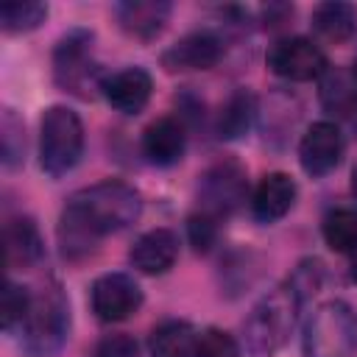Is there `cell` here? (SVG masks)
<instances>
[{
  "label": "cell",
  "mask_w": 357,
  "mask_h": 357,
  "mask_svg": "<svg viewBox=\"0 0 357 357\" xmlns=\"http://www.w3.org/2000/svg\"><path fill=\"white\" fill-rule=\"evenodd\" d=\"M265 64L273 75L284 81H315L329 70L324 50L312 39H304V36L279 39L268 50Z\"/></svg>",
  "instance_id": "cell-8"
},
{
  "label": "cell",
  "mask_w": 357,
  "mask_h": 357,
  "mask_svg": "<svg viewBox=\"0 0 357 357\" xmlns=\"http://www.w3.org/2000/svg\"><path fill=\"white\" fill-rule=\"evenodd\" d=\"M301 290L287 279L284 284L273 287L271 293H265L248 312V318L243 321V335H245V349L254 357H271L273 351H279L298 318L301 310Z\"/></svg>",
  "instance_id": "cell-2"
},
{
  "label": "cell",
  "mask_w": 357,
  "mask_h": 357,
  "mask_svg": "<svg viewBox=\"0 0 357 357\" xmlns=\"http://www.w3.org/2000/svg\"><path fill=\"white\" fill-rule=\"evenodd\" d=\"M321 234H324V243L335 254H354L357 251V212L346 206L326 212L321 223Z\"/></svg>",
  "instance_id": "cell-21"
},
{
  "label": "cell",
  "mask_w": 357,
  "mask_h": 357,
  "mask_svg": "<svg viewBox=\"0 0 357 357\" xmlns=\"http://www.w3.org/2000/svg\"><path fill=\"white\" fill-rule=\"evenodd\" d=\"M223 56V42L212 31H192L181 36L162 53V67L167 73H192V70H212Z\"/></svg>",
  "instance_id": "cell-11"
},
{
  "label": "cell",
  "mask_w": 357,
  "mask_h": 357,
  "mask_svg": "<svg viewBox=\"0 0 357 357\" xmlns=\"http://www.w3.org/2000/svg\"><path fill=\"white\" fill-rule=\"evenodd\" d=\"M3 240H6V265L8 268H31L42 259L45 245H42V234L36 229V223L25 215L8 218L6 229H3Z\"/></svg>",
  "instance_id": "cell-17"
},
{
  "label": "cell",
  "mask_w": 357,
  "mask_h": 357,
  "mask_svg": "<svg viewBox=\"0 0 357 357\" xmlns=\"http://www.w3.org/2000/svg\"><path fill=\"white\" fill-rule=\"evenodd\" d=\"M184 148H187V131L184 123L176 117H156L142 131V153L151 165L159 167L176 165L184 156Z\"/></svg>",
  "instance_id": "cell-16"
},
{
  "label": "cell",
  "mask_w": 357,
  "mask_h": 357,
  "mask_svg": "<svg viewBox=\"0 0 357 357\" xmlns=\"http://www.w3.org/2000/svg\"><path fill=\"white\" fill-rule=\"evenodd\" d=\"M178 259V237L170 229H148L142 231L131 251H128V262L145 273V276H162L167 273Z\"/></svg>",
  "instance_id": "cell-13"
},
{
  "label": "cell",
  "mask_w": 357,
  "mask_h": 357,
  "mask_svg": "<svg viewBox=\"0 0 357 357\" xmlns=\"http://www.w3.org/2000/svg\"><path fill=\"white\" fill-rule=\"evenodd\" d=\"M100 92L114 112L139 114L153 95V78L145 67H126V70L103 78Z\"/></svg>",
  "instance_id": "cell-12"
},
{
  "label": "cell",
  "mask_w": 357,
  "mask_h": 357,
  "mask_svg": "<svg viewBox=\"0 0 357 357\" xmlns=\"http://www.w3.org/2000/svg\"><path fill=\"white\" fill-rule=\"evenodd\" d=\"M312 28L321 39L343 45L357 33V8L351 3L329 0L312 11Z\"/></svg>",
  "instance_id": "cell-18"
},
{
  "label": "cell",
  "mask_w": 357,
  "mask_h": 357,
  "mask_svg": "<svg viewBox=\"0 0 357 357\" xmlns=\"http://www.w3.org/2000/svg\"><path fill=\"white\" fill-rule=\"evenodd\" d=\"M89 304L98 321L117 324L142 307V290L128 273H103L89 287Z\"/></svg>",
  "instance_id": "cell-9"
},
{
  "label": "cell",
  "mask_w": 357,
  "mask_h": 357,
  "mask_svg": "<svg viewBox=\"0 0 357 357\" xmlns=\"http://www.w3.org/2000/svg\"><path fill=\"white\" fill-rule=\"evenodd\" d=\"M195 357H240V343L220 326H206L195 340Z\"/></svg>",
  "instance_id": "cell-26"
},
{
  "label": "cell",
  "mask_w": 357,
  "mask_h": 357,
  "mask_svg": "<svg viewBox=\"0 0 357 357\" xmlns=\"http://www.w3.org/2000/svg\"><path fill=\"white\" fill-rule=\"evenodd\" d=\"M139 349H137V340L126 332H112L106 337L98 340L92 357H137Z\"/></svg>",
  "instance_id": "cell-28"
},
{
  "label": "cell",
  "mask_w": 357,
  "mask_h": 357,
  "mask_svg": "<svg viewBox=\"0 0 357 357\" xmlns=\"http://www.w3.org/2000/svg\"><path fill=\"white\" fill-rule=\"evenodd\" d=\"M84 153V123L70 106H47L39 123V167L50 178L67 176Z\"/></svg>",
  "instance_id": "cell-3"
},
{
  "label": "cell",
  "mask_w": 357,
  "mask_h": 357,
  "mask_svg": "<svg viewBox=\"0 0 357 357\" xmlns=\"http://www.w3.org/2000/svg\"><path fill=\"white\" fill-rule=\"evenodd\" d=\"M257 114V98L248 89H234L218 114V137L220 139H240Z\"/></svg>",
  "instance_id": "cell-20"
},
{
  "label": "cell",
  "mask_w": 357,
  "mask_h": 357,
  "mask_svg": "<svg viewBox=\"0 0 357 357\" xmlns=\"http://www.w3.org/2000/svg\"><path fill=\"white\" fill-rule=\"evenodd\" d=\"M351 195L357 198V167H354V173H351Z\"/></svg>",
  "instance_id": "cell-29"
},
{
  "label": "cell",
  "mask_w": 357,
  "mask_h": 357,
  "mask_svg": "<svg viewBox=\"0 0 357 357\" xmlns=\"http://www.w3.org/2000/svg\"><path fill=\"white\" fill-rule=\"evenodd\" d=\"M142 215V195L117 178H106L73 192L59 218L61 257L81 262L95 254L106 234L123 231Z\"/></svg>",
  "instance_id": "cell-1"
},
{
  "label": "cell",
  "mask_w": 357,
  "mask_h": 357,
  "mask_svg": "<svg viewBox=\"0 0 357 357\" xmlns=\"http://www.w3.org/2000/svg\"><path fill=\"white\" fill-rule=\"evenodd\" d=\"M304 357H357V318L346 301L318 304L301 335Z\"/></svg>",
  "instance_id": "cell-4"
},
{
  "label": "cell",
  "mask_w": 357,
  "mask_h": 357,
  "mask_svg": "<svg viewBox=\"0 0 357 357\" xmlns=\"http://www.w3.org/2000/svg\"><path fill=\"white\" fill-rule=\"evenodd\" d=\"M296 192V181L287 173H268L251 192V215L259 223H276L293 209Z\"/></svg>",
  "instance_id": "cell-15"
},
{
  "label": "cell",
  "mask_w": 357,
  "mask_h": 357,
  "mask_svg": "<svg viewBox=\"0 0 357 357\" xmlns=\"http://www.w3.org/2000/svg\"><path fill=\"white\" fill-rule=\"evenodd\" d=\"M53 78L61 89L89 98L92 89H100L98 67L92 61V31L73 28L67 31L53 50Z\"/></svg>",
  "instance_id": "cell-6"
},
{
  "label": "cell",
  "mask_w": 357,
  "mask_h": 357,
  "mask_svg": "<svg viewBox=\"0 0 357 357\" xmlns=\"http://www.w3.org/2000/svg\"><path fill=\"white\" fill-rule=\"evenodd\" d=\"M47 17V6L36 0H14L0 6V28L6 33H28L36 31Z\"/></svg>",
  "instance_id": "cell-22"
},
{
  "label": "cell",
  "mask_w": 357,
  "mask_h": 357,
  "mask_svg": "<svg viewBox=\"0 0 357 357\" xmlns=\"http://www.w3.org/2000/svg\"><path fill=\"white\" fill-rule=\"evenodd\" d=\"M0 151H3V165L14 167L25 156V128L22 120L14 114V109H3L0 120Z\"/></svg>",
  "instance_id": "cell-25"
},
{
  "label": "cell",
  "mask_w": 357,
  "mask_h": 357,
  "mask_svg": "<svg viewBox=\"0 0 357 357\" xmlns=\"http://www.w3.org/2000/svg\"><path fill=\"white\" fill-rule=\"evenodd\" d=\"M343 159V134L332 120L312 123L298 142V162L307 176L324 178Z\"/></svg>",
  "instance_id": "cell-10"
},
{
  "label": "cell",
  "mask_w": 357,
  "mask_h": 357,
  "mask_svg": "<svg viewBox=\"0 0 357 357\" xmlns=\"http://www.w3.org/2000/svg\"><path fill=\"white\" fill-rule=\"evenodd\" d=\"M351 81H354V86H357V56H354V61H351Z\"/></svg>",
  "instance_id": "cell-30"
},
{
  "label": "cell",
  "mask_w": 357,
  "mask_h": 357,
  "mask_svg": "<svg viewBox=\"0 0 357 357\" xmlns=\"http://www.w3.org/2000/svg\"><path fill=\"white\" fill-rule=\"evenodd\" d=\"M195 329L187 321H162L151 332V357H195Z\"/></svg>",
  "instance_id": "cell-19"
},
{
  "label": "cell",
  "mask_w": 357,
  "mask_h": 357,
  "mask_svg": "<svg viewBox=\"0 0 357 357\" xmlns=\"http://www.w3.org/2000/svg\"><path fill=\"white\" fill-rule=\"evenodd\" d=\"M170 11L173 6L167 0H126L114 8L120 28L139 42L156 39L170 22Z\"/></svg>",
  "instance_id": "cell-14"
},
{
  "label": "cell",
  "mask_w": 357,
  "mask_h": 357,
  "mask_svg": "<svg viewBox=\"0 0 357 357\" xmlns=\"http://www.w3.org/2000/svg\"><path fill=\"white\" fill-rule=\"evenodd\" d=\"M351 276H354V282H357V251H354V259H351Z\"/></svg>",
  "instance_id": "cell-31"
},
{
  "label": "cell",
  "mask_w": 357,
  "mask_h": 357,
  "mask_svg": "<svg viewBox=\"0 0 357 357\" xmlns=\"http://www.w3.org/2000/svg\"><path fill=\"white\" fill-rule=\"evenodd\" d=\"M248 195V178H245V167L234 159H223L209 165L201 176H198V201H201V212L218 218L231 215L234 209H240V204Z\"/></svg>",
  "instance_id": "cell-7"
},
{
  "label": "cell",
  "mask_w": 357,
  "mask_h": 357,
  "mask_svg": "<svg viewBox=\"0 0 357 357\" xmlns=\"http://www.w3.org/2000/svg\"><path fill=\"white\" fill-rule=\"evenodd\" d=\"M187 240L190 245L198 251V254H206L215 240H218V226H215V218L206 215V212H195L187 218Z\"/></svg>",
  "instance_id": "cell-27"
},
{
  "label": "cell",
  "mask_w": 357,
  "mask_h": 357,
  "mask_svg": "<svg viewBox=\"0 0 357 357\" xmlns=\"http://www.w3.org/2000/svg\"><path fill=\"white\" fill-rule=\"evenodd\" d=\"M31 304H33V296L28 293V287L17 284V282H6L3 287V301H0V324L6 332H14L17 326L25 324L28 312H31Z\"/></svg>",
  "instance_id": "cell-24"
},
{
  "label": "cell",
  "mask_w": 357,
  "mask_h": 357,
  "mask_svg": "<svg viewBox=\"0 0 357 357\" xmlns=\"http://www.w3.org/2000/svg\"><path fill=\"white\" fill-rule=\"evenodd\" d=\"M321 103H324V109L343 114V117L357 112V86H354L351 75L346 78L343 73L326 70L324 81H321Z\"/></svg>",
  "instance_id": "cell-23"
},
{
  "label": "cell",
  "mask_w": 357,
  "mask_h": 357,
  "mask_svg": "<svg viewBox=\"0 0 357 357\" xmlns=\"http://www.w3.org/2000/svg\"><path fill=\"white\" fill-rule=\"evenodd\" d=\"M70 337V304L59 284L33 296L22 324V349L28 357H56Z\"/></svg>",
  "instance_id": "cell-5"
}]
</instances>
